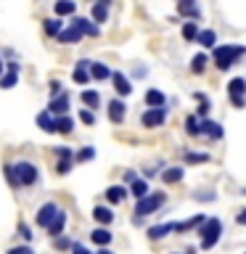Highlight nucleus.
<instances>
[{
	"label": "nucleus",
	"instance_id": "1",
	"mask_svg": "<svg viewBox=\"0 0 246 254\" xmlns=\"http://www.w3.org/2000/svg\"><path fill=\"white\" fill-rule=\"evenodd\" d=\"M241 56H246V45H214V51H212V61H214V66H217L220 71H228L233 64L241 59Z\"/></svg>",
	"mask_w": 246,
	"mask_h": 254
},
{
	"label": "nucleus",
	"instance_id": "2",
	"mask_svg": "<svg viewBox=\"0 0 246 254\" xmlns=\"http://www.w3.org/2000/svg\"><path fill=\"white\" fill-rule=\"evenodd\" d=\"M220 236H222V220L220 217H206L201 222V228H198V246H201L204 252H209L217 246Z\"/></svg>",
	"mask_w": 246,
	"mask_h": 254
},
{
	"label": "nucleus",
	"instance_id": "3",
	"mask_svg": "<svg viewBox=\"0 0 246 254\" xmlns=\"http://www.w3.org/2000/svg\"><path fill=\"white\" fill-rule=\"evenodd\" d=\"M167 201V193L164 190H154V193H146L143 198H138V204H135V214L138 217H146V214H154L156 209H162Z\"/></svg>",
	"mask_w": 246,
	"mask_h": 254
},
{
	"label": "nucleus",
	"instance_id": "4",
	"mask_svg": "<svg viewBox=\"0 0 246 254\" xmlns=\"http://www.w3.org/2000/svg\"><path fill=\"white\" fill-rule=\"evenodd\" d=\"M13 167H16V175H19V180H21V186H24V188L35 186V183L40 180L37 164H32V162H27V159H19V162H16Z\"/></svg>",
	"mask_w": 246,
	"mask_h": 254
},
{
	"label": "nucleus",
	"instance_id": "5",
	"mask_svg": "<svg viewBox=\"0 0 246 254\" xmlns=\"http://www.w3.org/2000/svg\"><path fill=\"white\" fill-rule=\"evenodd\" d=\"M164 122H167V109L164 106H148L140 117V125L146 127V130H156V127H162Z\"/></svg>",
	"mask_w": 246,
	"mask_h": 254
},
{
	"label": "nucleus",
	"instance_id": "6",
	"mask_svg": "<svg viewBox=\"0 0 246 254\" xmlns=\"http://www.w3.org/2000/svg\"><path fill=\"white\" fill-rule=\"evenodd\" d=\"M106 111H109V122L111 125H122L124 117H127V106H124V101L119 98V95L106 103Z\"/></svg>",
	"mask_w": 246,
	"mask_h": 254
},
{
	"label": "nucleus",
	"instance_id": "7",
	"mask_svg": "<svg viewBox=\"0 0 246 254\" xmlns=\"http://www.w3.org/2000/svg\"><path fill=\"white\" fill-rule=\"evenodd\" d=\"M59 209H61V206L56 204V201H48V204H43V206L37 209V214H35V222H37L40 228H48V225L53 222V217L59 214Z\"/></svg>",
	"mask_w": 246,
	"mask_h": 254
},
{
	"label": "nucleus",
	"instance_id": "8",
	"mask_svg": "<svg viewBox=\"0 0 246 254\" xmlns=\"http://www.w3.org/2000/svg\"><path fill=\"white\" fill-rule=\"evenodd\" d=\"M82 37H85V32L79 29L77 24H71V27H66V29H61V32H59L56 43H61V45H74V43H79Z\"/></svg>",
	"mask_w": 246,
	"mask_h": 254
},
{
	"label": "nucleus",
	"instance_id": "9",
	"mask_svg": "<svg viewBox=\"0 0 246 254\" xmlns=\"http://www.w3.org/2000/svg\"><path fill=\"white\" fill-rule=\"evenodd\" d=\"M201 135H206L209 140H222L225 138V130H222L220 122H212V119H201Z\"/></svg>",
	"mask_w": 246,
	"mask_h": 254
},
{
	"label": "nucleus",
	"instance_id": "10",
	"mask_svg": "<svg viewBox=\"0 0 246 254\" xmlns=\"http://www.w3.org/2000/svg\"><path fill=\"white\" fill-rule=\"evenodd\" d=\"M48 111L53 117H61V114H69V95L61 93V95H53L51 103H48Z\"/></svg>",
	"mask_w": 246,
	"mask_h": 254
},
{
	"label": "nucleus",
	"instance_id": "11",
	"mask_svg": "<svg viewBox=\"0 0 246 254\" xmlns=\"http://www.w3.org/2000/svg\"><path fill=\"white\" fill-rule=\"evenodd\" d=\"M71 24H77V27L85 32V37H98L101 35V24H95L93 19H85V16H74Z\"/></svg>",
	"mask_w": 246,
	"mask_h": 254
},
{
	"label": "nucleus",
	"instance_id": "12",
	"mask_svg": "<svg viewBox=\"0 0 246 254\" xmlns=\"http://www.w3.org/2000/svg\"><path fill=\"white\" fill-rule=\"evenodd\" d=\"M127 196H130V188L122 186V183H119V186H109L106 188V201L109 204H122Z\"/></svg>",
	"mask_w": 246,
	"mask_h": 254
},
{
	"label": "nucleus",
	"instance_id": "13",
	"mask_svg": "<svg viewBox=\"0 0 246 254\" xmlns=\"http://www.w3.org/2000/svg\"><path fill=\"white\" fill-rule=\"evenodd\" d=\"M111 82H114V90H117L119 98H124V95H130V93H132L130 79H127L122 71H114V74H111Z\"/></svg>",
	"mask_w": 246,
	"mask_h": 254
},
{
	"label": "nucleus",
	"instance_id": "14",
	"mask_svg": "<svg viewBox=\"0 0 246 254\" xmlns=\"http://www.w3.org/2000/svg\"><path fill=\"white\" fill-rule=\"evenodd\" d=\"M183 178H185V170H183V167H167V170H162L164 186H175V183H180Z\"/></svg>",
	"mask_w": 246,
	"mask_h": 254
},
{
	"label": "nucleus",
	"instance_id": "15",
	"mask_svg": "<svg viewBox=\"0 0 246 254\" xmlns=\"http://www.w3.org/2000/svg\"><path fill=\"white\" fill-rule=\"evenodd\" d=\"M90 241L98 244V246H109L111 241H114V233H111L106 225H101V228H95L93 233H90Z\"/></svg>",
	"mask_w": 246,
	"mask_h": 254
},
{
	"label": "nucleus",
	"instance_id": "16",
	"mask_svg": "<svg viewBox=\"0 0 246 254\" xmlns=\"http://www.w3.org/2000/svg\"><path fill=\"white\" fill-rule=\"evenodd\" d=\"M63 228H66V212L59 209V214H56L53 222H51V225H48L45 230H48V233H51V236L56 238V236H61V233H63Z\"/></svg>",
	"mask_w": 246,
	"mask_h": 254
},
{
	"label": "nucleus",
	"instance_id": "17",
	"mask_svg": "<svg viewBox=\"0 0 246 254\" xmlns=\"http://www.w3.org/2000/svg\"><path fill=\"white\" fill-rule=\"evenodd\" d=\"M172 230H175V222H162V225H151V228H148V238H151V241H159V238L170 236Z\"/></svg>",
	"mask_w": 246,
	"mask_h": 254
},
{
	"label": "nucleus",
	"instance_id": "18",
	"mask_svg": "<svg viewBox=\"0 0 246 254\" xmlns=\"http://www.w3.org/2000/svg\"><path fill=\"white\" fill-rule=\"evenodd\" d=\"M37 127H40L43 132H56V117H53L48 109L40 111V114H37Z\"/></svg>",
	"mask_w": 246,
	"mask_h": 254
},
{
	"label": "nucleus",
	"instance_id": "19",
	"mask_svg": "<svg viewBox=\"0 0 246 254\" xmlns=\"http://www.w3.org/2000/svg\"><path fill=\"white\" fill-rule=\"evenodd\" d=\"M206 217L204 214H196V217H190V220H185V222H175V233H188V230H193V228H201V222H204Z\"/></svg>",
	"mask_w": 246,
	"mask_h": 254
},
{
	"label": "nucleus",
	"instance_id": "20",
	"mask_svg": "<svg viewBox=\"0 0 246 254\" xmlns=\"http://www.w3.org/2000/svg\"><path fill=\"white\" fill-rule=\"evenodd\" d=\"M111 74H114V71H111L106 64H101V61H93V64H90V77L98 79V82H103V79H111Z\"/></svg>",
	"mask_w": 246,
	"mask_h": 254
},
{
	"label": "nucleus",
	"instance_id": "21",
	"mask_svg": "<svg viewBox=\"0 0 246 254\" xmlns=\"http://www.w3.org/2000/svg\"><path fill=\"white\" fill-rule=\"evenodd\" d=\"M93 217L98 225H111V222H114V212H111V206H95Z\"/></svg>",
	"mask_w": 246,
	"mask_h": 254
},
{
	"label": "nucleus",
	"instance_id": "22",
	"mask_svg": "<svg viewBox=\"0 0 246 254\" xmlns=\"http://www.w3.org/2000/svg\"><path fill=\"white\" fill-rule=\"evenodd\" d=\"M61 29H63L61 16H56V19H43V32H45L48 37H59Z\"/></svg>",
	"mask_w": 246,
	"mask_h": 254
},
{
	"label": "nucleus",
	"instance_id": "23",
	"mask_svg": "<svg viewBox=\"0 0 246 254\" xmlns=\"http://www.w3.org/2000/svg\"><path fill=\"white\" fill-rule=\"evenodd\" d=\"M3 175H5V183H8V186H11L13 190L24 188V186H21V180H19V175H16V167H13L11 162H5V164H3Z\"/></svg>",
	"mask_w": 246,
	"mask_h": 254
},
{
	"label": "nucleus",
	"instance_id": "24",
	"mask_svg": "<svg viewBox=\"0 0 246 254\" xmlns=\"http://www.w3.org/2000/svg\"><path fill=\"white\" fill-rule=\"evenodd\" d=\"M90 19H93L95 24H103V21H109V5L103 3V0H98V3H93Z\"/></svg>",
	"mask_w": 246,
	"mask_h": 254
},
{
	"label": "nucleus",
	"instance_id": "25",
	"mask_svg": "<svg viewBox=\"0 0 246 254\" xmlns=\"http://www.w3.org/2000/svg\"><path fill=\"white\" fill-rule=\"evenodd\" d=\"M130 193H132L135 198H143L146 193H151V188H148V178H135V180L130 183Z\"/></svg>",
	"mask_w": 246,
	"mask_h": 254
},
{
	"label": "nucleus",
	"instance_id": "26",
	"mask_svg": "<svg viewBox=\"0 0 246 254\" xmlns=\"http://www.w3.org/2000/svg\"><path fill=\"white\" fill-rule=\"evenodd\" d=\"M79 101H82L87 109H98V106H101V93H98V90H90V87H87V90L79 93Z\"/></svg>",
	"mask_w": 246,
	"mask_h": 254
},
{
	"label": "nucleus",
	"instance_id": "27",
	"mask_svg": "<svg viewBox=\"0 0 246 254\" xmlns=\"http://www.w3.org/2000/svg\"><path fill=\"white\" fill-rule=\"evenodd\" d=\"M74 11H77L74 0H56V3H53V13L56 16H71Z\"/></svg>",
	"mask_w": 246,
	"mask_h": 254
},
{
	"label": "nucleus",
	"instance_id": "28",
	"mask_svg": "<svg viewBox=\"0 0 246 254\" xmlns=\"http://www.w3.org/2000/svg\"><path fill=\"white\" fill-rule=\"evenodd\" d=\"M178 11H180L183 19H198V16H201V8L196 5V0L193 3H180L178 0Z\"/></svg>",
	"mask_w": 246,
	"mask_h": 254
},
{
	"label": "nucleus",
	"instance_id": "29",
	"mask_svg": "<svg viewBox=\"0 0 246 254\" xmlns=\"http://www.w3.org/2000/svg\"><path fill=\"white\" fill-rule=\"evenodd\" d=\"M146 106H167V95L156 87H148L146 90Z\"/></svg>",
	"mask_w": 246,
	"mask_h": 254
},
{
	"label": "nucleus",
	"instance_id": "30",
	"mask_svg": "<svg viewBox=\"0 0 246 254\" xmlns=\"http://www.w3.org/2000/svg\"><path fill=\"white\" fill-rule=\"evenodd\" d=\"M185 132L190 135V138H198V135H201V117H198V114H188L185 117Z\"/></svg>",
	"mask_w": 246,
	"mask_h": 254
},
{
	"label": "nucleus",
	"instance_id": "31",
	"mask_svg": "<svg viewBox=\"0 0 246 254\" xmlns=\"http://www.w3.org/2000/svg\"><path fill=\"white\" fill-rule=\"evenodd\" d=\"M196 43L201 48H214V45H217V32H214V29H201V32H198V37H196Z\"/></svg>",
	"mask_w": 246,
	"mask_h": 254
},
{
	"label": "nucleus",
	"instance_id": "32",
	"mask_svg": "<svg viewBox=\"0 0 246 254\" xmlns=\"http://www.w3.org/2000/svg\"><path fill=\"white\" fill-rule=\"evenodd\" d=\"M71 130H74V119H71L69 114L56 117V132H59V135H69Z\"/></svg>",
	"mask_w": 246,
	"mask_h": 254
},
{
	"label": "nucleus",
	"instance_id": "33",
	"mask_svg": "<svg viewBox=\"0 0 246 254\" xmlns=\"http://www.w3.org/2000/svg\"><path fill=\"white\" fill-rule=\"evenodd\" d=\"M206 64H209V56H206V53H196L193 59H190V71H193V74H204Z\"/></svg>",
	"mask_w": 246,
	"mask_h": 254
},
{
	"label": "nucleus",
	"instance_id": "34",
	"mask_svg": "<svg viewBox=\"0 0 246 254\" xmlns=\"http://www.w3.org/2000/svg\"><path fill=\"white\" fill-rule=\"evenodd\" d=\"M228 93H230V98H236V95H246V79L244 77H233L228 82Z\"/></svg>",
	"mask_w": 246,
	"mask_h": 254
},
{
	"label": "nucleus",
	"instance_id": "35",
	"mask_svg": "<svg viewBox=\"0 0 246 254\" xmlns=\"http://www.w3.org/2000/svg\"><path fill=\"white\" fill-rule=\"evenodd\" d=\"M198 24L196 21H185L183 24V40H185V43H196V37H198Z\"/></svg>",
	"mask_w": 246,
	"mask_h": 254
},
{
	"label": "nucleus",
	"instance_id": "36",
	"mask_svg": "<svg viewBox=\"0 0 246 254\" xmlns=\"http://www.w3.org/2000/svg\"><path fill=\"white\" fill-rule=\"evenodd\" d=\"M19 85V71L13 69H5V74L0 77V87H5V90H11V87Z\"/></svg>",
	"mask_w": 246,
	"mask_h": 254
},
{
	"label": "nucleus",
	"instance_id": "37",
	"mask_svg": "<svg viewBox=\"0 0 246 254\" xmlns=\"http://www.w3.org/2000/svg\"><path fill=\"white\" fill-rule=\"evenodd\" d=\"M183 162H185V164H206V162H209V154H196V151H185V154H183Z\"/></svg>",
	"mask_w": 246,
	"mask_h": 254
},
{
	"label": "nucleus",
	"instance_id": "38",
	"mask_svg": "<svg viewBox=\"0 0 246 254\" xmlns=\"http://www.w3.org/2000/svg\"><path fill=\"white\" fill-rule=\"evenodd\" d=\"M71 79H74L77 85H87L90 82V69H85V66H74V71H71Z\"/></svg>",
	"mask_w": 246,
	"mask_h": 254
},
{
	"label": "nucleus",
	"instance_id": "39",
	"mask_svg": "<svg viewBox=\"0 0 246 254\" xmlns=\"http://www.w3.org/2000/svg\"><path fill=\"white\" fill-rule=\"evenodd\" d=\"M90 159H95V148L93 146H85V148H79L74 154V162H90Z\"/></svg>",
	"mask_w": 246,
	"mask_h": 254
},
{
	"label": "nucleus",
	"instance_id": "40",
	"mask_svg": "<svg viewBox=\"0 0 246 254\" xmlns=\"http://www.w3.org/2000/svg\"><path fill=\"white\" fill-rule=\"evenodd\" d=\"M71 164H74V159H71V156H63V159H59V162H56V172H59V175H69Z\"/></svg>",
	"mask_w": 246,
	"mask_h": 254
},
{
	"label": "nucleus",
	"instance_id": "41",
	"mask_svg": "<svg viewBox=\"0 0 246 254\" xmlns=\"http://www.w3.org/2000/svg\"><path fill=\"white\" fill-rule=\"evenodd\" d=\"M53 246H56L59 252H66V249H71V241L61 233V236H56V238H53Z\"/></svg>",
	"mask_w": 246,
	"mask_h": 254
},
{
	"label": "nucleus",
	"instance_id": "42",
	"mask_svg": "<svg viewBox=\"0 0 246 254\" xmlns=\"http://www.w3.org/2000/svg\"><path fill=\"white\" fill-rule=\"evenodd\" d=\"M79 122L87 125V127H93V125H95V114H93V109H82V111H79Z\"/></svg>",
	"mask_w": 246,
	"mask_h": 254
},
{
	"label": "nucleus",
	"instance_id": "43",
	"mask_svg": "<svg viewBox=\"0 0 246 254\" xmlns=\"http://www.w3.org/2000/svg\"><path fill=\"white\" fill-rule=\"evenodd\" d=\"M53 154L59 156V159H63V156H71V159H74V151H71L69 146H56V148H53Z\"/></svg>",
	"mask_w": 246,
	"mask_h": 254
},
{
	"label": "nucleus",
	"instance_id": "44",
	"mask_svg": "<svg viewBox=\"0 0 246 254\" xmlns=\"http://www.w3.org/2000/svg\"><path fill=\"white\" fill-rule=\"evenodd\" d=\"M19 236L24 238V241H32V236H35V233H32V228L27 225V222H19Z\"/></svg>",
	"mask_w": 246,
	"mask_h": 254
},
{
	"label": "nucleus",
	"instance_id": "45",
	"mask_svg": "<svg viewBox=\"0 0 246 254\" xmlns=\"http://www.w3.org/2000/svg\"><path fill=\"white\" fill-rule=\"evenodd\" d=\"M209 109H212V106H209V98H204V101H198V109H196V114L204 119L206 114H209Z\"/></svg>",
	"mask_w": 246,
	"mask_h": 254
},
{
	"label": "nucleus",
	"instance_id": "46",
	"mask_svg": "<svg viewBox=\"0 0 246 254\" xmlns=\"http://www.w3.org/2000/svg\"><path fill=\"white\" fill-rule=\"evenodd\" d=\"M5 254H35L29 249V246H11V249H8Z\"/></svg>",
	"mask_w": 246,
	"mask_h": 254
},
{
	"label": "nucleus",
	"instance_id": "47",
	"mask_svg": "<svg viewBox=\"0 0 246 254\" xmlns=\"http://www.w3.org/2000/svg\"><path fill=\"white\" fill-rule=\"evenodd\" d=\"M230 103H233L236 109H244L246 106V95H236V98H230Z\"/></svg>",
	"mask_w": 246,
	"mask_h": 254
},
{
	"label": "nucleus",
	"instance_id": "48",
	"mask_svg": "<svg viewBox=\"0 0 246 254\" xmlns=\"http://www.w3.org/2000/svg\"><path fill=\"white\" fill-rule=\"evenodd\" d=\"M69 252H71V254H90L82 244H71V249H69Z\"/></svg>",
	"mask_w": 246,
	"mask_h": 254
},
{
	"label": "nucleus",
	"instance_id": "49",
	"mask_svg": "<svg viewBox=\"0 0 246 254\" xmlns=\"http://www.w3.org/2000/svg\"><path fill=\"white\" fill-rule=\"evenodd\" d=\"M53 95H61V82H59V79H53V82H51V98H53Z\"/></svg>",
	"mask_w": 246,
	"mask_h": 254
},
{
	"label": "nucleus",
	"instance_id": "50",
	"mask_svg": "<svg viewBox=\"0 0 246 254\" xmlns=\"http://www.w3.org/2000/svg\"><path fill=\"white\" fill-rule=\"evenodd\" d=\"M236 222H238V225H246V209H241L236 214Z\"/></svg>",
	"mask_w": 246,
	"mask_h": 254
},
{
	"label": "nucleus",
	"instance_id": "51",
	"mask_svg": "<svg viewBox=\"0 0 246 254\" xmlns=\"http://www.w3.org/2000/svg\"><path fill=\"white\" fill-rule=\"evenodd\" d=\"M196 198H198V201H204V198H206V201H212L214 193H196Z\"/></svg>",
	"mask_w": 246,
	"mask_h": 254
},
{
	"label": "nucleus",
	"instance_id": "52",
	"mask_svg": "<svg viewBox=\"0 0 246 254\" xmlns=\"http://www.w3.org/2000/svg\"><path fill=\"white\" fill-rule=\"evenodd\" d=\"M135 178H138V175H135L132 170H127V172H124V180H127V183H132Z\"/></svg>",
	"mask_w": 246,
	"mask_h": 254
},
{
	"label": "nucleus",
	"instance_id": "53",
	"mask_svg": "<svg viewBox=\"0 0 246 254\" xmlns=\"http://www.w3.org/2000/svg\"><path fill=\"white\" fill-rule=\"evenodd\" d=\"M3 74H5V61L0 59V77H3Z\"/></svg>",
	"mask_w": 246,
	"mask_h": 254
},
{
	"label": "nucleus",
	"instance_id": "54",
	"mask_svg": "<svg viewBox=\"0 0 246 254\" xmlns=\"http://www.w3.org/2000/svg\"><path fill=\"white\" fill-rule=\"evenodd\" d=\"M98 254H114V252H111V249H106V246H101V249H98Z\"/></svg>",
	"mask_w": 246,
	"mask_h": 254
},
{
	"label": "nucleus",
	"instance_id": "55",
	"mask_svg": "<svg viewBox=\"0 0 246 254\" xmlns=\"http://www.w3.org/2000/svg\"><path fill=\"white\" fill-rule=\"evenodd\" d=\"M180 3H193V0H180Z\"/></svg>",
	"mask_w": 246,
	"mask_h": 254
},
{
	"label": "nucleus",
	"instance_id": "56",
	"mask_svg": "<svg viewBox=\"0 0 246 254\" xmlns=\"http://www.w3.org/2000/svg\"><path fill=\"white\" fill-rule=\"evenodd\" d=\"M188 254H193V252H188Z\"/></svg>",
	"mask_w": 246,
	"mask_h": 254
},
{
	"label": "nucleus",
	"instance_id": "57",
	"mask_svg": "<svg viewBox=\"0 0 246 254\" xmlns=\"http://www.w3.org/2000/svg\"><path fill=\"white\" fill-rule=\"evenodd\" d=\"M244 254H246V252H244Z\"/></svg>",
	"mask_w": 246,
	"mask_h": 254
}]
</instances>
